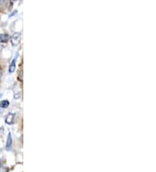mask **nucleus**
<instances>
[{
    "label": "nucleus",
    "instance_id": "obj_4",
    "mask_svg": "<svg viewBox=\"0 0 156 172\" xmlns=\"http://www.w3.org/2000/svg\"><path fill=\"white\" fill-rule=\"evenodd\" d=\"M12 145V134L9 133L8 136H7V142H6V149L10 150L11 147Z\"/></svg>",
    "mask_w": 156,
    "mask_h": 172
},
{
    "label": "nucleus",
    "instance_id": "obj_10",
    "mask_svg": "<svg viewBox=\"0 0 156 172\" xmlns=\"http://www.w3.org/2000/svg\"><path fill=\"white\" fill-rule=\"evenodd\" d=\"M0 168H1V163H0Z\"/></svg>",
    "mask_w": 156,
    "mask_h": 172
},
{
    "label": "nucleus",
    "instance_id": "obj_11",
    "mask_svg": "<svg viewBox=\"0 0 156 172\" xmlns=\"http://www.w3.org/2000/svg\"><path fill=\"white\" fill-rule=\"evenodd\" d=\"M0 97H1V95H0Z\"/></svg>",
    "mask_w": 156,
    "mask_h": 172
},
{
    "label": "nucleus",
    "instance_id": "obj_7",
    "mask_svg": "<svg viewBox=\"0 0 156 172\" xmlns=\"http://www.w3.org/2000/svg\"><path fill=\"white\" fill-rule=\"evenodd\" d=\"M8 3V0H0V8L4 9V7H6Z\"/></svg>",
    "mask_w": 156,
    "mask_h": 172
},
{
    "label": "nucleus",
    "instance_id": "obj_5",
    "mask_svg": "<svg viewBox=\"0 0 156 172\" xmlns=\"http://www.w3.org/2000/svg\"><path fill=\"white\" fill-rule=\"evenodd\" d=\"M9 38L8 34H0V43H7Z\"/></svg>",
    "mask_w": 156,
    "mask_h": 172
},
{
    "label": "nucleus",
    "instance_id": "obj_8",
    "mask_svg": "<svg viewBox=\"0 0 156 172\" xmlns=\"http://www.w3.org/2000/svg\"><path fill=\"white\" fill-rule=\"evenodd\" d=\"M15 1H16V0H9V2H10V3H11L12 4H13V2H15Z\"/></svg>",
    "mask_w": 156,
    "mask_h": 172
},
{
    "label": "nucleus",
    "instance_id": "obj_3",
    "mask_svg": "<svg viewBox=\"0 0 156 172\" xmlns=\"http://www.w3.org/2000/svg\"><path fill=\"white\" fill-rule=\"evenodd\" d=\"M16 62H17V58L15 57L12 61V63H11V65L9 66V72L10 73H13L16 70Z\"/></svg>",
    "mask_w": 156,
    "mask_h": 172
},
{
    "label": "nucleus",
    "instance_id": "obj_6",
    "mask_svg": "<svg viewBox=\"0 0 156 172\" xmlns=\"http://www.w3.org/2000/svg\"><path fill=\"white\" fill-rule=\"evenodd\" d=\"M9 105H10V102L8 100H3L0 103V108L2 109H6L7 107H9Z\"/></svg>",
    "mask_w": 156,
    "mask_h": 172
},
{
    "label": "nucleus",
    "instance_id": "obj_2",
    "mask_svg": "<svg viewBox=\"0 0 156 172\" xmlns=\"http://www.w3.org/2000/svg\"><path fill=\"white\" fill-rule=\"evenodd\" d=\"M14 120H15V114L13 113H9L5 118V123L7 124H13L14 123Z\"/></svg>",
    "mask_w": 156,
    "mask_h": 172
},
{
    "label": "nucleus",
    "instance_id": "obj_9",
    "mask_svg": "<svg viewBox=\"0 0 156 172\" xmlns=\"http://www.w3.org/2000/svg\"><path fill=\"white\" fill-rule=\"evenodd\" d=\"M1 75H2V70H1V69H0V77H1Z\"/></svg>",
    "mask_w": 156,
    "mask_h": 172
},
{
    "label": "nucleus",
    "instance_id": "obj_1",
    "mask_svg": "<svg viewBox=\"0 0 156 172\" xmlns=\"http://www.w3.org/2000/svg\"><path fill=\"white\" fill-rule=\"evenodd\" d=\"M21 38H22L21 33L20 32H16L11 37L10 39H11V43H12V44L13 46H17L21 42Z\"/></svg>",
    "mask_w": 156,
    "mask_h": 172
}]
</instances>
